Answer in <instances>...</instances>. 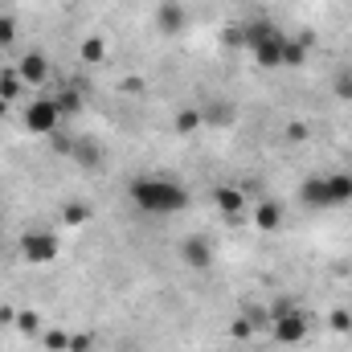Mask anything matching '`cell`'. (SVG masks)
<instances>
[{"label":"cell","instance_id":"8","mask_svg":"<svg viewBox=\"0 0 352 352\" xmlns=\"http://www.w3.org/2000/svg\"><path fill=\"white\" fill-rule=\"evenodd\" d=\"M270 33H274V21H266V16H258V21H250V25H242V29L234 33V41H242V45H246V50L254 54V50L263 45L266 37H270Z\"/></svg>","mask_w":352,"mask_h":352},{"label":"cell","instance_id":"12","mask_svg":"<svg viewBox=\"0 0 352 352\" xmlns=\"http://www.w3.org/2000/svg\"><path fill=\"white\" fill-rule=\"evenodd\" d=\"M299 197H303L311 209H328V180H324V176H307L303 188H299Z\"/></svg>","mask_w":352,"mask_h":352},{"label":"cell","instance_id":"29","mask_svg":"<svg viewBox=\"0 0 352 352\" xmlns=\"http://www.w3.org/2000/svg\"><path fill=\"white\" fill-rule=\"evenodd\" d=\"M287 135H291V140H307V127H303V123H295V127H291Z\"/></svg>","mask_w":352,"mask_h":352},{"label":"cell","instance_id":"10","mask_svg":"<svg viewBox=\"0 0 352 352\" xmlns=\"http://www.w3.org/2000/svg\"><path fill=\"white\" fill-rule=\"evenodd\" d=\"M324 180H328V209L349 205L352 201V173H332V176H324Z\"/></svg>","mask_w":352,"mask_h":352},{"label":"cell","instance_id":"31","mask_svg":"<svg viewBox=\"0 0 352 352\" xmlns=\"http://www.w3.org/2000/svg\"><path fill=\"white\" fill-rule=\"evenodd\" d=\"M349 336H352V332H349Z\"/></svg>","mask_w":352,"mask_h":352},{"label":"cell","instance_id":"28","mask_svg":"<svg viewBox=\"0 0 352 352\" xmlns=\"http://www.w3.org/2000/svg\"><path fill=\"white\" fill-rule=\"evenodd\" d=\"M90 340H94L90 332H78V336H70V349L66 352H90Z\"/></svg>","mask_w":352,"mask_h":352},{"label":"cell","instance_id":"24","mask_svg":"<svg viewBox=\"0 0 352 352\" xmlns=\"http://www.w3.org/2000/svg\"><path fill=\"white\" fill-rule=\"evenodd\" d=\"M12 41H16V21H12L8 12H0V50L12 45Z\"/></svg>","mask_w":352,"mask_h":352},{"label":"cell","instance_id":"16","mask_svg":"<svg viewBox=\"0 0 352 352\" xmlns=\"http://www.w3.org/2000/svg\"><path fill=\"white\" fill-rule=\"evenodd\" d=\"M230 119H234V111H230L226 102H213V107H205V111H201V123H213V127H226Z\"/></svg>","mask_w":352,"mask_h":352},{"label":"cell","instance_id":"19","mask_svg":"<svg viewBox=\"0 0 352 352\" xmlns=\"http://www.w3.org/2000/svg\"><path fill=\"white\" fill-rule=\"evenodd\" d=\"M332 90H336V98H340V102H352V66L336 70V82H332Z\"/></svg>","mask_w":352,"mask_h":352},{"label":"cell","instance_id":"20","mask_svg":"<svg viewBox=\"0 0 352 352\" xmlns=\"http://www.w3.org/2000/svg\"><path fill=\"white\" fill-rule=\"evenodd\" d=\"M197 127H201V111L184 107V111L176 115V131H180V135H188V131H197Z\"/></svg>","mask_w":352,"mask_h":352},{"label":"cell","instance_id":"26","mask_svg":"<svg viewBox=\"0 0 352 352\" xmlns=\"http://www.w3.org/2000/svg\"><path fill=\"white\" fill-rule=\"evenodd\" d=\"M230 336H234V340H250V336H254V324H250V320H242V316H238V320H234V324H230Z\"/></svg>","mask_w":352,"mask_h":352},{"label":"cell","instance_id":"27","mask_svg":"<svg viewBox=\"0 0 352 352\" xmlns=\"http://www.w3.org/2000/svg\"><path fill=\"white\" fill-rule=\"evenodd\" d=\"M37 324H41L37 311H16V328H21V332H37Z\"/></svg>","mask_w":352,"mask_h":352},{"label":"cell","instance_id":"11","mask_svg":"<svg viewBox=\"0 0 352 352\" xmlns=\"http://www.w3.org/2000/svg\"><path fill=\"white\" fill-rule=\"evenodd\" d=\"M254 226H258L263 234H274V230L283 226V205H278V201H263V205H254Z\"/></svg>","mask_w":352,"mask_h":352},{"label":"cell","instance_id":"9","mask_svg":"<svg viewBox=\"0 0 352 352\" xmlns=\"http://www.w3.org/2000/svg\"><path fill=\"white\" fill-rule=\"evenodd\" d=\"M213 205H217L226 217H242V213H246V192L226 184V188H217V192H213Z\"/></svg>","mask_w":352,"mask_h":352},{"label":"cell","instance_id":"18","mask_svg":"<svg viewBox=\"0 0 352 352\" xmlns=\"http://www.w3.org/2000/svg\"><path fill=\"white\" fill-rule=\"evenodd\" d=\"M74 160H78V164H87V168H94V164L102 160V152H98L90 140H78V144H74Z\"/></svg>","mask_w":352,"mask_h":352},{"label":"cell","instance_id":"25","mask_svg":"<svg viewBox=\"0 0 352 352\" xmlns=\"http://www.w3.org/2000/svg\"><path fill=\"white\" fill-rule=\"evenodd\" d=\"M66 221H70V226H82V221H90V205H82V201L66 205Z\"/></svg>","mask_w":352,"mask_h":352},{"label":"cell","instance_id":"15","mask_svg":"<svg viewBox=\"0 0 352 352\" xmlns=\"http://www.w3.org/2000/svg\"><path fill=\"white\" fill-rule=\"evenodd\" d=\"M21 87H25V82H21V74H16V66H12V70H0V98H4V102H16V98H21Z\"/></svg>","mask_w":352,"mask_h":352},{"label":"cell","instance_id":"7","mask_svg":"<svg viewBox=\"0 0 352 352\" xmlns=\"http://www.w3.org/2000/svg\"><path fill=\"white\" fill-rule=\"evenodd\" d=\"M283 45H287V33H283V29H274L263 45L254 50V62H258L263 70H278V66H283Z\"/></svg>","mask_w":352,"mask_h":352},{"label":"cell","instance_id":"2","mask_svg":"<svg viewBox=\"0 0 352 352\" xmlns=\"http://www.w3.org/2000/svg\"><path fill=\"white\" fill-rule=\"evenodd\" d=\"M270 332H274V340H278V344L295 349V344H303V340H307V316H303L299 307H291V311H283V316H274V320H270Z\"/></svg>","mask_w":352,"mask_h":352},{"label":"cell","instance_id":"6","mask_svg":"<svg viewBox=\"0 0 352 352\" xmlns=\"http://www.w3.org/2000/svg\"><path fill=\"white\" fill-rule=\"evenodd\" d=\"M180 258H184V266H192V270H209V263H213L209 238H184L180 242Z\"/></svg>","mask_w":352,"mask_h":352},{"label":"cell","instance_id":"1","mask_svg":"<svg viewBox=\"0 0 352 352\" xmlns=\"http://www.w3.org/2000/svg\"><path fill=\"white\" fill-rule=\"evenodd\" d=\"M131 201L140 213H152V217H173L188 209V188L164 180V176H135L131 180Z\"/></svg>","mask_w":352,"mask_h":352},{"label":"cell","instance_id":"17","mask_svg":"<svg viewBox=\"0 0 352 352\" xmlns=\"http://www.w3.org/2000/svg\"><path fill=\"white\" fill-rule=\"evenodd\" d=\"M102 58H107V41H102V37H87V41H82V62H87V66H98Z\"/></svg>","mask_w":352,"mask_h":352},{"label":"cell","instance_id":"4","mask_svg":"<svg viewBox=\"0 0 352 352\" xmlns=\"http://www.w3.org/2000/svg\"><path fill=\"white\" fill-rule=\"evenodd\" d=\"M21 254H25V263L33 266H45L58 258V238L54 234H25L21 238Z\"/></svg>","mask_w":352,"mask_h":352},{"label":"cell","instance_id":"5","mask_svg":"<svg viewBox=\"0 0 352 352\" xmlns=\"http://www.w3.org/2000/svg\"><path fill=\"white\" fill-rule=\"evenodd\" d=\"M16 74H21V82H25V87H41V82L50 78V58H45V54H37V50H29V54L16 62Z\"/></svg>","mask_w":352,"mask_h":352},{"label":"cell","instance_id":"3","mask_svg":"<svg viewBox=\"0 0 352 352\" xmlns=\"http://www.w3.org/2000/svg\"><path fill=\"white\" fill-rule=\"evenodd\" d=\"M58 119H62L58 98H37V102H29V107H25V127H29L33 135H54Z\"/></svg>","mask_w":352,"mask_h":352},{"label":"cell","instance_id":"30","mask_svg":"<svg viewBox=\"0 0 352 352\" xmlns=\"http://www.w3.org/2000/svg\"><path fill=\"white\" fill-rule=\"evenodd\" d=\"M4 115H8V102H4V98H0V119H4Z\"/></svg>","mask_w":352,"mask_h":352},{"label":"cell","instance_id":"21","mask_svg":"<svg viewBox=\"0 0 352 352\" xmlns=\"http://www.w3.org/2000/svg\"><path fill=\"white\" fill-rule=\"evenodd\" d=\"M41 344H45L50 352H66V349H70V336H66V332H58V328H50V332H41Z\"/></svg>","mask_w":352,"mask_h":352},{"label":"cell","instance_id":"22","mask_svg":"<svg viewBox=\"0 0 352 352\" xmlns=\"http://www.w3.org/2000/svg\"><path fill=\"white\" fill-rule=\"evenodd\" d=\"M58 111H62V115H78V111H82V94H78V90L58 94Z\"/></svg>","mask_w":352,"mask_h":352},{"label":"cell","instance_id":"13","mask_svg":"<svg viewBox=\"0 0 352 352\" xmlns=\"http://www.w3.org/2000/svg\"><path fill=\"white\" fill-rule=\"evenodd\" d=\"M156 25H160V33H180V29H184V8H180L176 0H164Z\"/></svg>","mask_w":352,"mask_h":352},{"label":"cell","instance_id":"14","mask_svg":"<svg viewBox=\"0 0 352 352\" xmlns=\"http://www.w3.org/2000/svg\"><path fill=\"white\" fill-rule=\"evenodd\" d=\"M307 45H311V37H287V45H283V66H303V62H307Z\"/></svg>","mask_w":352,"mask_h":352},{"label":"cell","instance_id":"23","mask_svg":"<svg viewBox=\"0 0 352 352\" xmlns=\"http://www.w3.org/2000/svg\"><path fill=\"white\" fill-rule=\"evenodd\" d=\"M328 324H332V332H340V336H344V332H352V311L336 307V311L328 316Z\"/></svg>","mask_w":352,"mask_h":352}]
</instances>
